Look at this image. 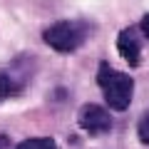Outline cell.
<instances>
[{"instance_id":"obj_1","label":"cell","mask_w":149,"mask_h":149,"mask_svg":"<svg viewBox=\"0 0 149 149\" xmlns=\"http://www.w3.org/2000/svg\"><path fill=\"white\" fill-rule=\"evenodd\" d=\"M97 85L104 92V100L112 109H127L129 102H132V92H134V80L129 74L119 72V70L109 67L107 62L100 65V72H97Z\"/></svg>"},{"instance_id":"obj_2","label":"cell","mask_w":149,"mask_h":149,"mask_svg":"<svg viewBox=\"0 0 149 149\" xmlns=\"http://www.w3.org/2000/svg\"><path fill=\"white\" fill-rule=\"evenodd\" d=\"M90 35V27L77 20H60L45 30V42L57 52H74Z\"/></svg>"},{"instance_id":"obj_3","label":"cell","mask_w":149,"mask_h":149,"mask_svg":"<svg viewBox=\"0 0 149 149\" xmlns=\"http://www.w3.org/2000/svg\"><path fill=\"white\" fill-rule=\"evenodd\" d=\"M77 122H80V127L85 129V132H90L92 137H100V134H104V132L112 129L109 112H107L104 107H100V104H85L80 109V114H77Z\"/></svg>"},{"instance_id":"obj_4","label":"cell","mask_w":149,"mask_h":149,"mask_svg":"<svg viewBox=\"0 0 149 149\" xmlns=\"http://www.w3.org/2000/svg\"><path fill=\"white\" fill-rule=\"evenodd\" d=\"M117 50H119V55H122L129 65H139L142 42H139V35L132 30V27H127V30L119 32V37H117Z\"/></svg>"},{"instance_id":"obj_5","label":"cell","mask_w":149,"mask_h":149,"mask_svg":"<svg viewBox=\"0 0 149 149\" xmlns=\"http://www.w3.org/2000/svg\"><path fill=\"white\" fill-rule=\"evenodd\" d=\"M17 149H57V144H55L50 137H32V139L20 142Z\"/></svg>"},{"instance_id":"obj_6","label":"cell","mask_w":149,"mask_h":149,"mask_svg":"<svg viewBox=\"0 0 149 149\" xmlns=\"http://www.w3.org/2000/svg\"><path fill=\"white\" fill-rule=\"evenodd\" d=\"M17 92V85L13 82V77H8V74L0 72V97H10Z\"/></svg>"},{"instance_id":"obj_7","label":"cell","mask_w":149,"mask_h":149,"mask_svg":"<svg viewBox=\"0 0 149 149\" xmlns=\"http://www.w3.org/2000/svg\"><path fill=\"white\" fill-rule=\"evenodd\" d=\"M137 134L144 144H149V109L144 112L142 117H139V124H137Z\"/></svg>"},{"instance_id":"obj_8","label":"cell","mask_w":149,"mask_h":149,"mask_svg":"<svg viewBox=\"0 0 149 149\" xmlns=\"http://www.w3.org/2000/svg\"><path fill=\"white\" fill-rule=\"evenodd\" d=\"M139 27H142V32L149 37V15H144V17H142V25H139Z\"/></svg>"}]
</instances>
